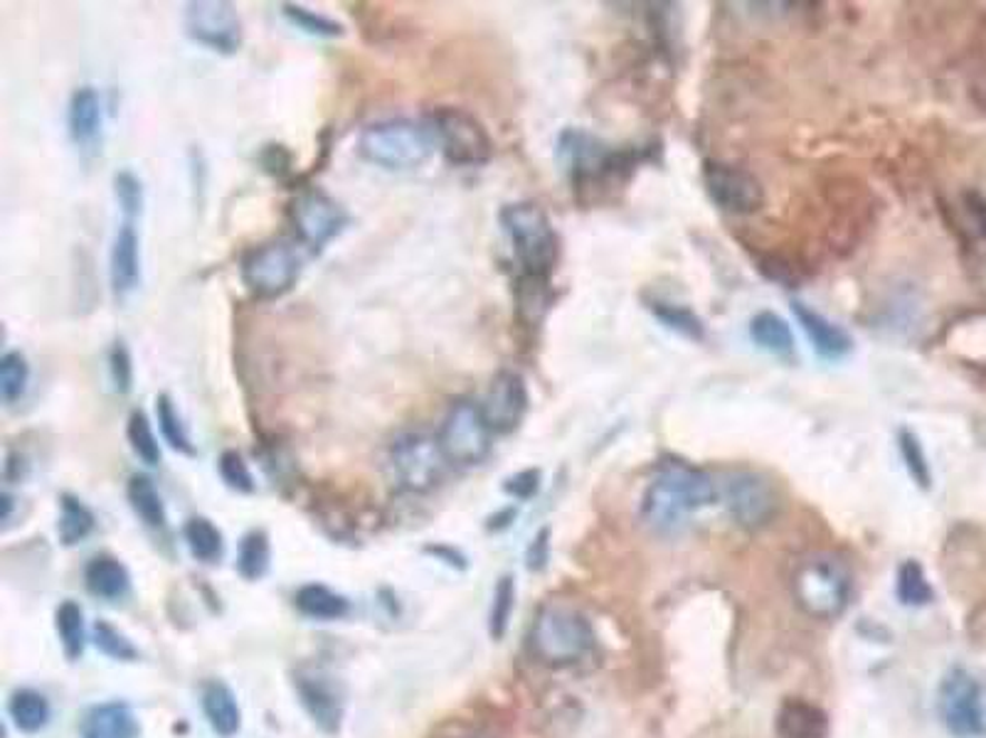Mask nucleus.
Returning a JSON list of instances; mask_svg holds the SVG:
<instances>
[{
    "instance_id": "obj_35",
    "label": "nucleus",
    "mask_w": 986,
    "mask_h": 738,
    "mask_svg": "<svg viewBox=\"0 0 986 738\" xmlns=\"http://www.w3.org/2000/svg\"><path fill=\"white\" fill-rule=\"evenodd\" d=\"M156 421H158L160 436H164V441L173 451H178L183 455H195V443L191 439L188 429H185V424H183L176 404H173L168 394H160L156 400Z\"/></svg>"
},
{
    "instance_id": "obj_12",
    "label": "nucleus",
    "mask_w": 986,
    "mask_h": 738,
    "mask_svg": "<svg viewBox=\"0 0 986 738\" xmlns=\"http://www.w3.org/2000/svg\"><path fill=\"white\" fill-rule=\"evenodd\" d=\"M183 26L188 38L219 55H232L242 47V20L225 0H197L185 6Z\"/></svg>"
},
{
    "instance_id": "obj_3",
    "label": "nucleus",
    "mask_w": 986,
    "mask_h": 738,
    "mask_svg": "<svg viewBox=\"0 0 986 738\" xmlns=\"http://www.w3.org/2000/svg\"><path fill=\"white\" fill-rule=\"evenodd\" d=\"M498 219L514 246L520 272L550 281V274L558 266L560 239L545 209L536 203H514L501 209Z\"/></svg>"
},
{
    "instance_id": "obj_16",
    "label": "nucleus",
    "mask_w": 986,
    "mask_h": 738,
    "mask_svg": "<svg viewBox=\"0 0 986 738\" xmlns=\"http://www.w3.org/2000/svg\"><path fill=\"white\" fill-rule=\"evenodd\" d=\"M558 158L563 168L570 173V178L579 185L609 173L617 154H612L595 136L577 131V128H567L558 140Z\"/></svg>"
},
{
    "instance_id": "obj_44",
    "label": "nucleus",
    "mask_w": 986,
    "mask_h": 738,
    "mask_svg": "<svg viewBox=\"0 0 986 738\" xmlns=\"http://www.w3.org/2000/svg\"><path fill=\"white\" fill-rule=\"evenodd\" d=\"M217 471H219V478H223V483L230 488V490H235V492H254V475H252V471H250V465H247V461L242 459V453H237V451H223V455H219V461H217Z\"/></svg>"
},
{
    "instance_id": "obj_21",
    "label": "nucleus",
    "mask_w": 986,
    "mask_h": 738,
    "mask_svg": "<svg viewBox=\"0 0 986 738\" xmlns=\"http://www.w3.org/2000/svg\"><path fill=\"white\" fill-rule=\"evenodd\" d=\"M774 726L780 738H829L831 731L827 711L804 699H787Z\"/></svg>"
},
{
    "instance_id": "obj_6",
    "label": "nucleus",
    "mask_w": 986,
    "mask_h": 738,
    "mask_svg": "<svg viewBox=\"0 0 986 738\" xmlns=\"http://www.w3.org/2000/svg\"><path fill=\"white\" fill-rule=\"evenodd\" d=\"M301 276V256L286 239H272L254 246L240 264V278L260 301H276L296 286Z\"/></svg>"
},
{
    "instance_id": "obj_5",
    "label": "nucleus",
    "mask_w": 986,
    "mask_h": 738,
    "mask_svg": "<svg viewBox=\"0 0 986 738\" xmlns=\"http://www.w3.org/2000/svg\"><path fill=\"white\" fill-rule=\"evenodd\" d=\"M792 593L797 606L809 618L833 620L849 606L851 573L837 557L814 554L797 567Z\"/></svg>"
},
{
    "instance_id": "obj_32",
    "label": "nucleus",
    "mask_w": 986,
    "mask_h": 738,
    "mask_svg": "<svg viewBox=\"0 0 986 738\" xmlns=\"http://www.w3.org/2000/svg\"><path fill=\"white\" fill-rule=\"evenodd\" d=\"M55 628L60 636L62 650L69 660H79L87 646V628H85V613L75 601H65L55 611Z\"/></svg>"
},
{
    "instance_id": "obj_11",
    "label": "nucleus",
    "mask_w": 986,
    "mask_h": 738,
    "mask_svg": "<svg viewBox=\"0 0 986 738\" xmlns=\"http://www.w3.org/2000/svg\"><path fill=\"white\" fill-rule=\"evenodd\" d=\"M289 217H292L299 242L309 246L313 254L326 249L348 225L345 209L321 190L299 193L289 207Z\"/></svg>"
},
{
    "instance_id": "obj_17",
    "label": "nucleus",
    "mask_w": 986,
    "mask_h": 738,
    "mask_svg": "<svg viewBox=\"0 0 986 738\" xmlns=\"http://www.w3.org/2000/svg\"><path fill=\"white\" fill-rule=\"evenodd\" d=\"M294 689L313 724L326 734H339L343 724V699L329 677L301 672L294 677Z\"/></svg>"
},
{
    "instance_id": "obj_38",
    "label": "nucleus",
    "mask_w": 986,
    "mask_h": 738,
    "mask_svg": "<svg viewBox=\"0 0 986 738\" xmlns=\"http://www.w3.org/2000/svg\"><path fill=\"white\" fill-rule=\"evenodd\" d=\"M516 303L518 315L528 323H538L543 313L550 306V293H548V278H536L520 274L516 284Z\"/></svg>"
},
{
    "instance_id": "obj_15",
    "label": "nucleus",
    "mask_w": 986,
    "mask_h": 738,
    "mask_svg": "<svg viewBox=\"0 0 986 738\" xmlns=\"http://www.w3.org/2000/svg\"><path fill=\"white\" fill-rule=\"evenodd\" d=\"M528 386L526 380L514 370H501L491 380L489 392L481 402V412L494 436H508L528 414Z\"/></svg>"
},
{
    "instance_id": "obj_42",
    "label": "nucleus",
    "mask_w": 986,
    "mask_h": 738,
    "mask_svg": "<svg viewBox=\"0 0 986 738\" xmlns=\"http://www.w3.org/2000/svg\"><path fill=\"white\" fill-rule=\"evenodd\" d=\"M514 608H516V581L514 577H501L494 589V601L489 613V632L494 640H501L506 636Z\"/></svg>"
},
{
    "instance_id": "obj_27",
    "label": "nucleus",
    "mask_w": 986,
    "mask_h": 738,
    "mask_svg": "<svg viewBox=\"0 0 986 738\" xmlns=\"http://www.w3.org/2000/svg\"><path fill=\"white\" fill-rule=\"evenodd\" d=\"M294 601L301 613L316 620H339L351 611V606H348L341 593H335L329 589V586L321 583L301 586Z\"/></svg>"
},
{
    "instance_id": "obj_26",
    "label": "nucleus",
    "mask_w": 986,
    "mask_h": 738,
    "mask_svg": "<svg viewBox=\"0 0 986 738\" xmlns=\"http://www.w3.org/2000/svg\"><path fill=\"white\" fill-rule=\"evenodd\" d=\"M126 498H129V505L136 512V518L146 527H150V530H166L168 512L154 480L148 475H131L129 485H126Z\"/></svg>"
},
{
    "instance_id": "obj_9",
    "label": "nucleus",
    "mask_w": 986,
    "mask_h": 738,
    "mask_svg": "<svg viewBox=\"0 0 986 738\" xmlns=\"http://www.w3.org/2000/svg\"><path fill=\"white\" fill-rule=\"evenodd\" d=\"M447 459L437 436L404 431L390 443V471L398 485L410 492H429L445 475Z\"/></svg>"
},
{
    "instance_id": "obj_47",
    "label": "nucleus",
    "mask_w": 986,
    "mask_h": 738,
    "mask_svg": "<svg viewBox=\"0 0 986 738\" xmlns=\"http://www.w3.org/2000/svg\"><path fill=\"white\" fill-rule=\"evenodd\" d=\"M548 559H550V530L548 527H543V530L533 537V542L528 547L526 564L530 571H543L548 567Z\"/></svg>"
},
{
    "instance_id": "obj_45",
    "label": "nucleus",
    "mask_w": 986,
    "mask_h": 738,
    "mask_svg": "<svg viewBox=\"0 0 986 738\" xmlns=\"http://www.w3.org/2000/svg\"><path fill=\"white\" fill-rule=\"evenodd\" d=\"M109 377L116 394L126 396L134 390V360L124 340H116L109 350Z\"/></svg>"
},
{
    "instance_id": "obj_43",
    "label": "nucleus",
    "mask_w": 986,
    "mask_h": 738,
    "mask_svg": "<svg viewBox=\"0 0 986 738\" xmlns=\"http://www.w3.org/2000/svg\"><path fill=\"white\" fill-rule=\"evenodd\" d=\"M95 646L107 655L111 660L119 662H134L138 660V650L134 642L124 636L121 630H116L114 626H109L107 620H97L95 623Z\"/></svg>"
},
{
    "instance_id": "obj_7",
    "label": "nucleus",
    "mask_w": 986,
    "mask_h": 738,
    "mask_svg": "<svg viewBox=\"0 0 986 738\" xmlns=\"http://www.w3.org/2000/svg\"><path fill=\"white\" fill-rule=\"evenodd\" d=\"M437 441L449 465L471 468L489 459L494 431L486 424L481 402L463 396L451 404L439 426Z\"/></svg>"
},
{
    "instance_id": "obj_20",
    "label": "nucleus",
    "mask_w": 986,
    "mask_h": 738,
    "mask_svg": "<svg viewBox=\"0 0 986 738\" xmlns=\"http://www.w3.org/2000/svg\"><path fill=\"white\" fill-rule=\"evenodd\" d=\"M792 311L797 315L799 325H802V331L807 333L811 347H814L823 360L837 362L851 353L853 340L841 325L831 323L827 315H821L819 311L809 308L807 303H802V301H794Z\"/></svg>"
},
{
    "instance_id": "obj_18",
    "label": "nucleus",
    "mask_w": 986,
    "mask_h": 738,
    "mask_svg": "<svg viewBox=\"0 0 986 738\" xmlns=\"http://www.w3.org/2000/svg\"><path fill=\"white\" fill-rule=\"evenodd\" d=\"M109 281L116 298H126L141 286V239L131 222L114 234L109 252Z\"/></svg>"
},
{
    "instance_id": "obj_30",
    "label": "nucleus",
    "mask_w": 986,
    "mask_h": 738,
    "mask_svg": "<svg viewBox=\"0 0 986 738\" xmlns=\"http://www.w3.org/2000/svg\"><path fill=\"white\" fill-rule=\"evenodd\" d=\"M8 714L20 731L35 734L50 721V701L35 689H18L8 701Z\"/></svg>"
},
{
    "instance_id": "obj_31",
    "label": "nucleus",
    "mask_w": 986,
    "mask_h": 738,
    "mask_svg": "<svg viewBox=\"0 0 986 738\" xmlns=\"http://www.w3.org/2000/svg\"><path fill=\"white\" fill-rule=\"evenodd\" d=\"M896 596L902 606H910V608H922V606L935 601V589H933V583L927 581V573H925L920 561L908 559L898 567Z\"/></svg>"
},
{
    "instance_id": "obj_8",
    "label": "nucleus",
    "mask_w": 986,
    "mask_h": 738,
    "mask_svg": "<svg viewBox=\"0 0 986 738\" xmlns=\"http://www.w3.org/2000/svg\"><path fill=\"white\" fill-rule=\"evenodd\" d=\"M429 124L437 134L439 150L451 166L477 168L491 160L494 140L474 114L455 107H439L429 116Z\"/></svg>"
},
{
    "instance_id": "obj_29",
    "label": "nucleus",
    "mask_w": 986,
    "mask_h": 738,
    "mask_svg": "<svg viewBox=\"0 0 986 738\" xmlns=\"http://www.w3.org/2000/svg\"><path fill=\"white\" fill-rule=\"evenodd\" d=\"M185 544H188L191 554L203 561V564H215V561L223 559L225 554V539L223 532L207 520V518H191L185 522Z\"/></svg>"
},
{
    "instance_id": "obj_24",
    "label": "nucleus",
    "mask_w": 986,
    "mask_h": 738,
    "mask_svg": "<svg viewBox=\"0 0 986 738\" xmlns=\"http://www.w3.org/2000/svg\"><path fill=\"white\" fill-rule=\"evenodd\" d=\"M203 711L207 724L219 736H235L242 726V711L232 689L223 682H207L203 689Z\"/></svg>"
},
{
    "instance_id": "obj_50",
    "label": "nucleus",
    "mask_w": 986,
    "mask_h": 738,
    "mask_svg": "<svg viewBox=\"0 0 986 738\" xmlns=\"http://www.w3.org/2000/svg\"><path fill=\"white\" fill-rule=\"evenodd\" d=\"M463 738H491V736H486V734H469V736H463Z\"/></svg>"
},
{
    "instance_id": "obj_2",
    "label": "nucleus",
    "mask_w": 986,
    "mask_h": 738,
    "mask_svg": "<svg viewBox=\"0 0 986 738\" xmlns=\"http://www.w3.org/2000/svg\"><path fill=\"white\" fill-rule=\"evenodd\" d=\"M439 148L429 121L388 119L370 124L358 138V154L385 170H414L424 166Z\"/></svg>"
},
{
    "instance_id": "obj_28",
    "label": "nucleus",
    "mask_w": 986,
    "mask_h": 738,
    "mask_svg": "<svg viewBox=\"0 0 986 738\" xmlns=\"http://www.w3.org/2000/svg\"><path fill=\"white\" fill-rule=\"evenodd\" d=\"M95 512H91L82 500L69 495H60V522H57V534H60V542L65 547H75L95 530Z\"/></svg>"
},
{
    "instance_id": "obj_22",
    "label": "nucleus",
    "mask_w": 986,
    "mask_h": 738,
    "mask_svg": "<svg viewBox=\"0 0 986 738\" xmlns=\"http://www.w3.org/2000/svg\"><path fill=\"white\" fill-rule=\"evenodd\" d=\"M79 734L82 738H138L141 726L124 701H107L85 714Z\"/></svg>"
},
{
    "instance_id": "obj_37",
    "label": "nucleus",
    "mask_w": 986,
    "mask_h": 738,
    "mask_svg": "<svg viewBox=\"0 0 986 738\" xmlns=\"http://www.w3.org/2000/svg\"><path fill=\"white\" fill-rule=\"evenodd\" d=\"M648 311H652L656 318L668 327V331H674L683 337L703 340V335H705L703 321L686 306H679V303H666V301L656 298V301H648Z\"/></svg>"
},
{
    "instance_id": "obj_40",
    "label": "nucleus",
    "mask_w": 986,
    "mask_h": 738,
    "mask_svg": "<svg viewBox=\"0 0 986 738\" xmlns=\"http://www.w3.org/2000/svg\"><path fill=\"white\" fill-rule=\"evenodd\" d=\"M282 13L294 28L304 30L306 35H316V38H341V35L345 32V28L341 26L339 20L321 16V13H316V10H309L304 6L284 3Z\"/></svg>"
},
{
    "instance_id": "obj_14",
    "label": "nucleus",
    "mask_w": 986,
    "mask_h": 738,
    "mask_svg": "<svg viewBox=\"0 0 986 738\" xmlns=\"http://www.w3.org/2000/svg\"><path fill=\"white\" fill-rule=\"evenodd\" d=\"M725 505L730 518L740 527L760 530L772 522L780 500L768 478L752 471H738L725 480Z\"/></svg>"
},
{
    "instance_id": "obj_34",
    "label": "nucleus",
    "mask_w": 986,
    "mask_h": 738,
    "mask_svg": "<svg viewBox=\"0 0 986 738\" xmlns=\"http://www.w3.org/2000/svg\"><path fill=\"white\" fill-rule=\"evenodd\" d=\"M30 365L20 350H10L0 357V400L6 406L18 404L28 392Z\"/></svg>"
},
{
    "instance_id": "obj_48",
    "label": "nucleus",
    "mask_w": 986,
    "mask_h": 738,
    "mask_svg": "<svg viewBox=\"0 0 986 738\" xmlns=\"http://www.w3.org/2000/svg\"><path fill=\"white\" fill-rule=\"evenodd\" d=\"M424 552H427V554H435L437 559L447 561V564H451V567H459V569L467 567V559H463V557L457 552V549H451V547L435 544V547H424Z\"/></svg>"
},
{
    "instance_id": "obj_49",
    "label": "nucleus",
    "mask_w": 986,
    "mask_h": 738,
    "mask_svg": "<svg viewBox=\"0 0 986 738\" xmlns=\"http://www.w3.org/2000/svg\"><path fill=\"white\" fill-rule=\"evenodd\" d=\"M0 500H3V522H8L10 512H13V498H10V492H3Z\"/></svg>"
},
{
    "instance_id": "obj_33",
    "label": "nucleus",
    "mask_w": 986,
    "mask_h": 738,
    "mask_svg": "<svg viewBox=\"0 0 986 738\" xmlns=\"http://www.w3.org/2000/svg\"><path fill=\"white\" fill-rule=\"evenodd\" d=\"M270 561H272V544L264 530H252L242 537L237 552V571L242 579L260 581L264 573L270 571Z\"/></svg>"
},
{
    "instance_id": "obj_13",
    "label": "nucleus",
    "mask_w": 986,
    "mask_h": 738,
    "mask_svg": "<svg viewBox=\"0 0 986 738\" xmlns=\"http://www.w3.org/2000/svg\"><path fill=\"white\" fill-rule=\"evenodd\" d=\"M703 183L711 200L730 215H755L764 205L762 183L745 168L721 160H707Z\"/></svg>"
},
{
    "instance_id": "obj_23",
    "label": "nucleus",
    "mask_w": 986,
    "mask_h": 738,
    "mask_svg": "<svg viewBox=\"0 0 986 738\" xmlns=\"http://www.w3.org/2000/svg\"><path fill=\"white\" fill-rule=\"evenodd\" d=\"M85 583L91 596L104 601H121L131 589V577L119 559L99 554L85 569Z\"/></svg>"
},
{
    "instance_id": "obj_39",
    "label": "nucleus",
    "mask_w": 986,
    "mask_h": 738,
    "mask_svg": "<svg viewBox=\"0 0 986 738\" xmlns=\"http://www.w3.org/2000/svg\"><path fill=\"white\" fill-rule=\"evenodd\" d=\"M898 449H900V459L905 463V471H908V475L912 478V483L922 490H930L933 488V471H930V463H927V455H925L918 433H915L912 429H900L898 431Z\"/></svg>"
},
{
    "instance_id": "obj_25",
    "label": "nucleus",
    "mask_w": 986,
    "mask_h": 738,
    "mask_svg": "<svg viewBox=\"0 0 986 738\" xmlns=\"http://www.w3.org/2000/svg\"><path fill=\"white\" fill-rule=\"evenodd\" d=\"M750 337L764 353L774 357H789L794 353V335L792 327L772 311H760L755 318L750 321Z\"/></svg>"
},
{
    "instance_id": "obj_4",
    "label": "nucleus",
    "mask_w": 986,
    "mask_h": 738,
    "mask_svg": "<svg viewBox=\"0 0 986 738\" xmlns=\"http://www.w3.org/2000/svg\"><path fill=\"white\" fill-rule=\"evenodd\" d=\"M528 646L538 662L548 667H570L583 660L595 646V630L577 608L548 603L533 620Z\"/></svg>"
},
{
    "instance_id": "obj_1",
    "label": "nucleus",
    "mask_w": 986,
    "mask_h": 738,
    "mask_svg": "<svg viewBox=\"0 0 986 738\" xmlns=\"http://www.w3.org/2000/svg\"><path fill=\"white\" fill-rule=\"evenodd\" d=\"M717 500L715 480L703 468L681 459L658 465L656 478L642 498V520L658 534H676L693 512L711 508Z\"/></svg>"
},
{
    "instance_id": "obj_19",
    "label": "nucleus",
    "mask_w": 986,
    "mask_h": 738,
    "mask_svg": "<svg viewBox=\"0 0 986 738\" xmlns=\"http://www.w3.org/2000/svg\"><path fill=\"white\" fill-rule=\"evenodd\" d=\"M101 126H104V111L101 99L95 87H77L69 97L67 109V128L72 144L82 150V154H95L97 146L101 144Z\"/></svg>"
},
{
    "instance_id": "obj_10",
    "label": "nucleus",
    "mask_w": 986,
    "mask_h": 738,
    "mask_svg": "<svg viewBox=\"0 0 986 738\" xmlns=\"http://www.w3.org/2000/svg\"><path fill=\"white\" fill-rule=\"evenodd\" d=\"M939 717L945 729L957 738H979L986 734V711L982 687L967 670H949L937 692Z\"/></svg>"
},
{
    "instance_id": "obj_46",
    "label": "nucleus",
    "mask_w": 986,
    "mask_h": 738,
    "mask_svg": "<svg viewBox=\"0 0 986 738\" xmlns=\"http://www.w3.org/2000/svg\"><path fill=\"white\" fill-rule=\"evenodd\" d=\"M504 490H506V495L516 498V500L536 498L538 490H540V471L538 468H526V471L506 478Z\"/></svg>"
},
{
    "instance_id": "obj_41",
    "label": "nucleus",
    "mask_w": 986,
    "mask_h": 738,
    "mask_svg": "<svg viewBox=\"0 0 986 738\" xmlns=\"http://www.w3.org/2000/svg\"><path fill=\"white\" fill-rule=\"evenodd\" d=\"M114 197L116 203H119L124 222L136 225V219L141 217L146 203L141 180H138L131 170H119L114 175Z\"/></svg>"
},
{
    "instance_id": "obj_36",
    "label": "nucleus",
    "mask_w": 986,
    "mask_h": 738,
    "mask_svg": "<svg viewBox=\"0 0 986 738\" xmlns=\"http://www.w3.org/2000/svg\"><path fill=\"white\" fill-rule=\"evenodd\" d=\"M126 439H129V446L138 461L146 465L160 463V446L154 433V424H150V419L141 409H134L129 414V421H126Z\"/></svg>"
}]
</instances>
